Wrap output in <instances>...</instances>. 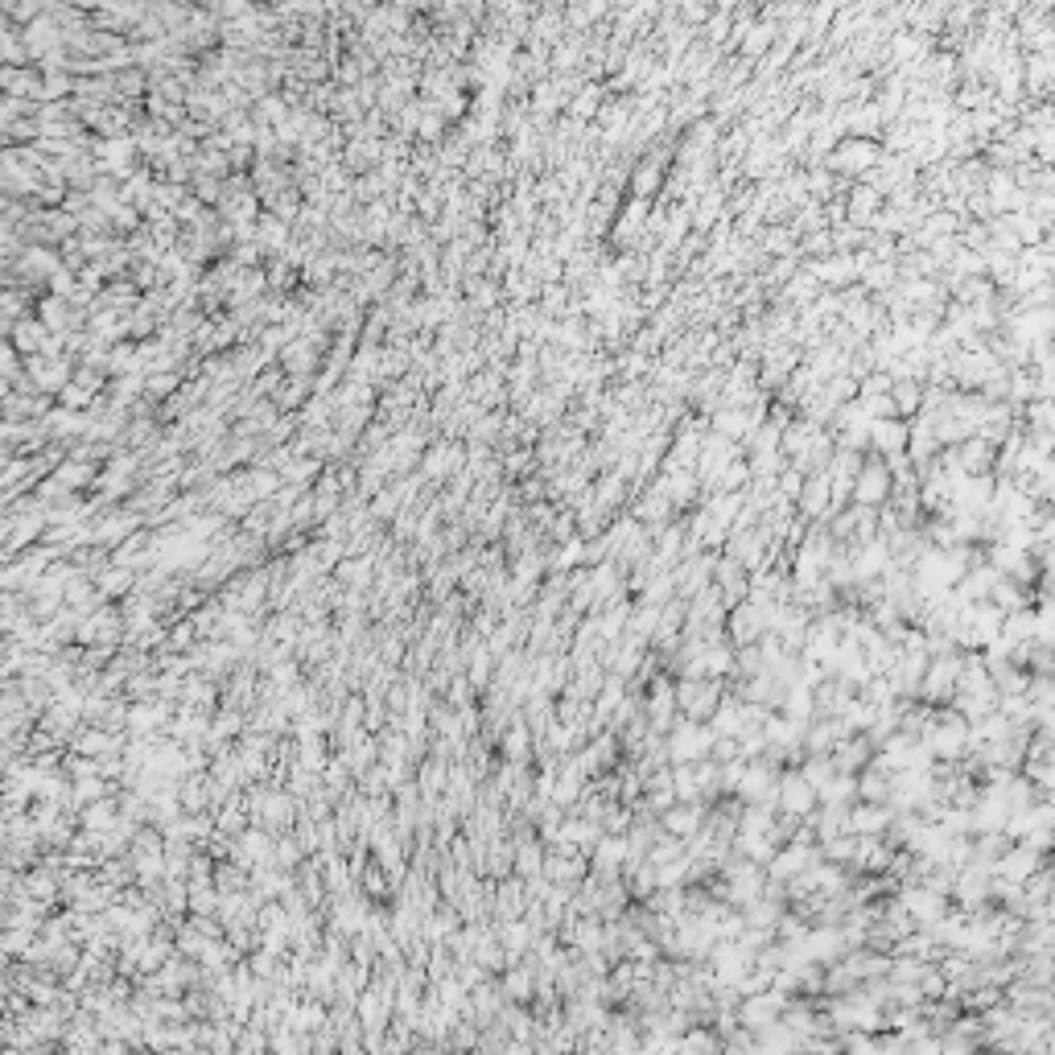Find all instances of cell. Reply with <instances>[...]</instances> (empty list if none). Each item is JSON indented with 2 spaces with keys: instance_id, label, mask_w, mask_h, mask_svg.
<instances>
[{
  "instance_id": "277c9868",
  "label": "cell",
  "mask_w": 1055,
  "mask_h": 1055,
  "mask_svg": "<svg viewBox=\"0 0 1055 1055\" xmlns=\"http://www.w3.org/2000/svg\"><path fill=\"white\" fill-rule=\"evenodd\" d=\"M816 800H821V796L804 784L800 771H788V775L775 779V808L784 816H792V821H804V816L816 808Z\"/></svg>"
},
{
  "instance_id": "6da1fadb",
  "label": "cell",
  "mask_w": 1055,
  "mask_h": 1055,
  "mask_svg": "<svg viewBox=\"0 0 1055 1055\" xmlns=\"http://www.w3.org/2000/svg\"><path fill=\"white\" fill-rule=\"evenodd\" d=\"M829 174H841V178H866L870 169L882 161V145L878 141H862V136H837V145L829 149L825 157Z\"/></svg>"
},
{
  "instance_id": "52a82bcc",
  "label": "cell",
  "mask_w": 1055,
  "mask_h": 1055,
  "mask_svg": "<svg viewBox=\"0 0 1055 1055\" xmlns=\"http://www.w3.org/2000/svg\"><path fill=\"white\" fill-rule=\"evenodd\" d=\"M664 833L676 837V841L701 833V804H672V808H664Z\"/></svg>"
},
{
  "instance_id": "7a4b0ae2",
  "label": "cell",
  "mask_w": 1055,
  "mask_h": 1055,
  "mask_svg": "<svg viewBox=\"0 0 1055 1055\" xmlns=\"http://www.w3.org/2000/svg\"><path fill=\"white\" fill-rule=\"evenodd\" d=\"M722 685L718 680H709V676H685L680 680V685L672 689V697H676V709L685 713V718H693V722H705V718H713V713H718V705H722V693H718Z\"/></svg>"
},
{
  "instance_id": "ba28073f",
  "label": "cell",
  "mask_w": 1055,
  "mask_h": 1055,
  "mask_svg": "<svg viewBox=\"0 0 1055 1055\" xmlns=\"http://www.w3.org/2000/svg\"><path fill=\"white\" fill-rule=\"evenodd\" d=\"M891 404H895L899 421H915V417H920V404H924V384L920 380H895L891 384Z\"/></svg>"
},
{
  "instance_id": "8992f818",
  "label": "cell",
  "mask_w": 1055,
  "mask_h": 1055,
  "mask_svg": "<svg viewBox=\"0 0 1055 1055\" xmlns=\"http://www.w3.org/2000/svg\"><path fill=\"white\" fill-rule=\"evenodd\" d=\"M887 207V202H882V194H874L870 186H849V198H845V223L849 227H862V231H870V223H874V215Z\"/></svg>"
},
{
  "instance_id": "5b68a950",
  "label": "cell",
  "mask_w": 1055,
  "mask_h": 1055,
  "mask_svg": "<svg viewBox=\"0 0 1055 1055\" xmlns=\"http://www.w3.org/2000/svg\"><path fill=\"white\" fill-rule=\"evenodd\" d=\"M874 458L882 462H895V458H907V421L899 417H887V421H870V450Z\"/></svg>"
},
{
  "instance_id": "3957f363",
  "label": "cell",
  "mask_w": 1055,
  "mask_h": 1055,
  "mask_svg": "<svg viewBox=\"0 0 1055 1055\" xmlns=\"http://www.w3.org/2000/svg\"><path fill=\"white\" fill-rule=\"evenodd\" d=\"M891 499V470H887V462L882 458H874V454H866L862 458V466H858V474H854V487H849V503H858V507H878Z\"/></svg>"
}]
</instances>
